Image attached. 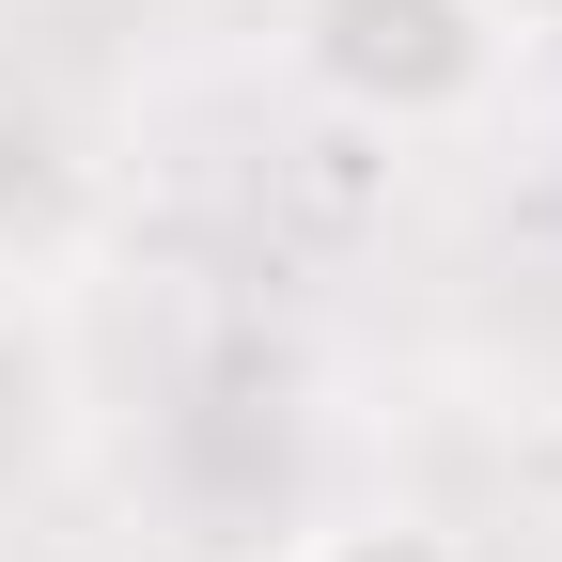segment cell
<instances>
[{"instance_id": "2", "label": "cell", "mask_w": 562, "mask_h": 562, "mask_svg": "<svg viewBox=\"0 0 562 562\" xmlns=\"http://www.w3.org/2000/svg\"><path fill=\"white\" fill-rule=\"evenodd\" d=\"M297 562H469V547H453L438 516H328Z\"/></svg>"}, {"instance_id": "3", "label": "cell", "mask_w": 562, "mask_h": 562, "mask_svg": "<svg viewBox=\"0 0 562 562\" xmlns=\"http://www.w3.org/2000/svg\"><path fill=\"white\" fill-rule=\"evenodd\" d=\"M501 16V47H531V32H562V0H484Z\"/></svg>"}, {"instance_id": "1", "label": "cell", "mask_w": 562, "mask_h": 562, "mask_svg": "<svg viewBox=\"0 0 562 562\" xmlns=\"http://www.w3.org/2000/svg\"><path fill=\"white\" fill-rule=\"evenodd\" d=\"M281 47H297V79L375 125V140H453L484 125V94H501V16L484 0H281Z\"/></svg>"}]
</instances>
